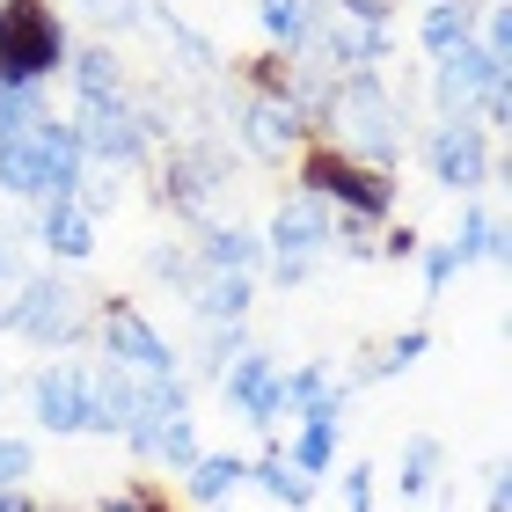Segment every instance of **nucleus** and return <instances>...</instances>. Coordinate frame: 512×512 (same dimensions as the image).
Wrapping results in <instances>:
<instances>
[{"label": "nucleus", "instance_id": "23", "mask_svg": "<svg viewBox=\"0 0 512 512\" xmlns=\"http://www.w3.org/2000/svg\"><path fill=\"white\" fill-rule=\"evenodd\" d=\"M454 264L469 271V264H505V220L491 213V205H476V198H461V220H454Z\"/></svg>", "mask_w": 512, "mask_h": 512}, {"label": "nucleus", "instance_id": "3", "mask_svg": "<svg viewBox=\"0 0 512 512\" xmlns=\"http://www.w3.org/2000/svg\"><path fill=\"white\" fill-rule=\"evenodd\" d=\"M293 191L322 198L337 220L352 227H388L395 220V198H403V183H395L388 169H366V161L322 147V139H308V147L293 154Z\"/></svg>", "mask_w": 512, "mask_h": 512}, {"label": "nucleus", "instance_id": "5", "mask_svg": "<svg viewBox=\"0 0 512 512\" xmlns=\"http://www.w3.org/2000/svg\"><path fill=\"white\" fill-rule=\"evenodd\" d=\"M256 235H264V271L256 278H271V286L286 293V286H308L322 271V256L337 249V213L322 198H308V191H286Z\"/></svg>", "mask_w": 512, "mask_h": 512}, {"label": "nucleus", "instance_id": "15", "mask_svg": "<svg viewBox=\"0 0 512 512\" xmlns=\"http://www.w3.org/2000/svg\"><path fill=\"white\" fill-rule=\"evenodd\" d=\"M81 176H88V161H81V139H74V125L59 118H44L37 125V205H52V198H74L81 191Z\"/></svg>", "mask_w": 512, "mask_h": 512}, {"label": "nucleus", "instance_id": "9", "mask_svg": "<svg viewBox=\"0 0 512 512\" xmlns=\"http://www.w3.org/2000/svg\"><path fill=\"white\" fill-rule=\"evenodd\" d=\"M66 125L81 139V161L88 169H110V176H132V169H154V139L139 132V110H132V88L125 96H103V103H74Z\"/></svg>", "mask_w": 512, "mask_h": 512}, {"label": "nucleus", "instance_id": "36", "mask_svg": "<svg viewBox=\"0 0 512 512\" xmlns=\"http://www.w3.org/2000/svg\"><path fill=\"white\" fill-rule=\"evenodd\" d=\"M417 249H425V235H417L410 220H395L388 235L374 242V256H381V264H417Z\"/></svg>", "mask_w": 512, "mask_h": 512}, {"label": "nucleus", "instance_id": "10", "mask_svg": "<svg viewBox=\"0 0 512 512\" xmlns=\"http://www.w3.org/2000/svg\"><path fill=\"white\" fill-rule=\"evenodd\" d=\"M498 81H512V66H498L483 44H461V52L425 66V103H432V118H447V125H461V118L476 125V103L491 96Z\"/></svg>", "mask_w": 512, "mask_h": 512}, {"label": "nucleus", "instance_id": "16", "mask_svg": "<svg viewBox=\"0 0 512 512\" xmlns=\"http://www.w3.org/2000/svg\"><path fill=\"white\" fill-rule=\"evenodd\" d=\"M344 403H352V395L330 388L322 403L300 410V432H293V447H286V461H293L300 476H330V461H337V432H344Z\"/></svg>", "mask_w": 512, "mask_h": 512}, {"label": "nucleus", "instance_id": "14", "mask_svg": "<svg viewBox=\"0 0 512 512\" xmlns=\"http://www.w3.org/2000/svg\"><path fill=\"white\" fill-rule=\"evenodd\" d=\"M30 242L52 256V271H66V264H88V256H96L103 220L88 213L81 198H52V205H30Z\"/></svg>", "mask_w": 512, "mask_h": 512}, {"label": "nucleus", "instance_id": "35", "mask_svg": "<svg viewBox=\"0 0 512 512\" xmlns=\"http://www.w3.org/2000/svg\"><path fill=\"white\" fill-rule=\"evenodd\" d=\"M417 271H425V293H432V300L461 278V264H454V249H447V242H425V249H417Z\"/></svg>", "mask_w": 512, "mask_h": 512}, {"label": "nucleus", "instance_id": "22", "mask_svg": "<svg viewBox=\"0 0 512 512\" xmlns=\"http://www.w3.org/2000/svg\"><path fill=\"white\" fill-rule=\"evenodd\" d=\"M476 8L483 0H425L417 8V52H425V66L461 52V44H476Z\"/></svg>", "mask_w": 512, "mask_h": 512}, {"label": "nucleus", "instance_id": "37", "mask_svg": "<svg viewBox=\"0 0 512 512\" xmlns=\"http://www.w3.org/2000/svg\"><path fill=\"white\" fill-rule=\"evenodd\" d=\"M74 198H81V205H88L96 220H103V213H118V183H110V169H88Z\"/></svg>", "mask_w": 512, "mask_h": 512}, {"label": "nucleus", "instance_id": "41", "mask_svg": "<svg viewBox=\"0 0 512 512\" xmlns=\"http://www.w3.org/2000/svg\"><path fill=\"white\" fill-rule=\"evenodd\" d=\"M74 8H88V15H96V8H103V0H74Z\"/></svg>", "mask_w": 512, "mask_h": 512}, {"label": "nucleus", "instance_id": "13", "mask_svg": "<svg viewBox=\"0 0 512 512\" xmlns=\"http://www.w3.org/2000/svg\"><path fill=\"white\" fill-rule=\"evenodd\" d=\"M213 388H220V403L235 410L242 425H256V432H271L278 417H286V403H278V359H271V352H256V344H249L242 359H227V366H220V381H213Z\"/></svg>", "mask_w": 512, "mask_h": 512}, {"label": "nucleus", "instance_id": "32", "mask_svg": "<svg viewBox=\"0 0 512 512\" xmlns=\"http://www.w3.org/2000/svg\"><path fill=\"white\" fill-rule=\"evenodd\" d=\"M37 476V447L22 432H0V491H22Z\"/></svg>", "mask_w": 512, "mask_h": 512}, {"label": "nucleus", "instance_id": "4", "mask_svg": "<svg viewBox=\"0 0 512 512\" xmlns=\"http://www.w3.org/2000/svg\"><path fill=\"white\" fill-rule=\"evenodd\" d=\"M74 30L52 0H0V88H52L66 74Z\"/></svg>", "mask_w": 512, "mask_h": 512}, {"label": "nucleus", "instance_id": "30", "mask_svg": "<svg viewBox=\"0 0 512 512\" xmlns=\"http://www.w3.org/2000/svg\"><path fill=\"white\" fill-rule=\"evenodd\" d=\"M147 8H154V0H103V8H96V30H103V44L139 37V30H147Z\"/></svg>", "mask_w": 512, "mask_h": 512}, {"label": "nucleus", "instance_id": "7", "mask_svg": "<svg viewBox=\"0 0 512 512\" xmlns=\"http://www.w3.org/2000/svg\"><path fill=\"white\" fill-rule=\"evenodd\" d=\"M417 161H425V176L439 191H454V198H483L491 183H505V139H491L469 118L461 125L432 118V132L417 139Z\"/></svg>", "mask_w": 512, "mask_h": 512}, {"label": "nucleus", "instance_id": "33", "mask_svg": "<svg viewBox=\"0 0 512 512\" xmlns=\"http://www.w3.org/2000/svg\"><path fill=\"white\" fill-rule=\"evenodd\" d=\"M154 461H161V469H191V461H198V417H183V425H169V432H161V447H154Z\"/></svg>", "mask_w": 512, "mask_h": 512}, {"label": "nucleus", "instance_id": "34", "mask_svg": "<svg viewBox=\"0 0 512 512\" xmlns=\"http://www.w3.org/2000/svg\"><path fill=\"white\" fill-rule=\"evenodd\" d=\"M322 15H344V22H374V30H395L403 0H322Z\"/></svg>", "mask_w": 512, "mask_h": 512}, {"label": "nucleus", "instance_id": "29", "mask_svg": "<svg viewBox=\"0 0 512 512\" xmlns=\"http://www.w3.org/2000/svg\"><path fill=\"white\" fill-rule=\"evenodd\" d=\"M425 352H432V330H425V322H410V330H395V337L381 344V359H374V366H381V381H388V374H410V366L425 359Z\"/></svg>", "mask_w": 512, "mask_h": 512}, {"label": "nucleus", "instance_id": "27", "mask_svg": "<svg viewBox=\"0 0 512 512\" xmlns=\"http://www.w3.org/2000/svg\"><path fill=\"white\" fill-rule=\"evenodd\" d=\"M235 81H242V96H286V88H293V59L256 52V59L235 66Z\"/></svg>", "mask_w": 512, "mask_h": 512}, {"label": "nucleus", "instance_id": "6", "mask_svg": "<svg viewBox=\"0 0 512 512\" xmlns=\"http://www.w3.org/2000/svg\"><path fill=\"white\" fill-rule=\"evenodd\" d=\"M96 330V300H88L66 271H30L15 286V337L37 352H74Z\"/></svg>", "mask_w": 512, "mask_h": 512}, {"label": "nucleus", "instance_id": "1", "mask_svg": "<svg viewBox=\"0 0 512 512\" xmlns=\"http://www.w3.org/2000/svg\"><path fill=\"white\" fill-rule=\"evenodd\" d=\"M410 103H417V81L395 88L388 74H344L330 88V103H322L315 139L337 147V154H352V161H366V169L395 176V161L410 154Z\"/></svg>", "mask_w": 512, "mask_h": 512}, {"label": "nucleus", "instance_id": "21", "mask_svg": "<svg viewBox=\"0 0 512 512\" xmlns=\"http://www.w3.org/2000/svg\"><path fill=\"white\" fill-rule=\"evenodd\" d=\"M249 8H256V37H264V52H278V59L308 52L322 0H249Z\"/></svg>", "mask_w": 512, "mask_h": 512}, {"label": "nucleus", "instance_id": "39", "mask_svg": "<svg viewBox=\"0 0 512 512\" xmlns=\"http://www.w3.org/2000/svg\"><path fill=\"white\" fill-rule=\"evenodd\" d=\"M344 512H374V469H366V461L344 469Z\"/></svg>", "mask_w": 512, "mask_h": 512}, {"label": "nucleus", "instance_id": "18", "mask_svg": "<svg viewBox=\"0 0 512 512\" xmlns=\"http://www.w3.org/2000/svg\"><path fill=\"white\" fill-rule=\"evenodd\" d=\"M191 256H198V271L256 278V271H264V235H256V227H242V220H205L198 242H191Z\"/></svg>", "mask_w": 512, "mask_h": 512}, {"label": "nucleus", "instance_id": "38", "mask_svg": "<svg viewBox=\"0 0 512 512\" xmlns=\"http://www.w3.org/2000/svg\"><path fill=\"white\" fill-rule=\"evenodd\" d=\"M96 512H176L169 498L154 491V483H132V491H118V498H103Z\"/></svg>", "mask_w": 512, "mask_h": 512}, {"label": "nucleus", "instance_id": "31", "mask_svg": "<svg viewBox=\"0 0 512 512\" xmlns=\"http://www.w3.org/2000/svg\"><path fill=\"white\" fill-rule=\"evenodd\" d=\"M30 227H15V220H0V293H15L22 278H30Z\"/></svg>", "mask_w": 512, "mask_h": 512}, {"label": "nucleus", "instance_id": "2", "mask_svg": "<svg viewBox=\"0 0 512 512\" xmlns=\"http://www.w3.org/2000/svg\"><path fill=\"white\" fill-rule=\"evenodd\" d=\"M235 169L242 161L227 154L220 132H183V139H169V147L154 154V205L169 220L205 227V220H220V198L235 191Z\"/></svg>", "mask_w": 512, "mask_h": 512}, {"label": "nucleus", "instance_id": "24", "mask_svg": "<svg viewBox=\"0 0 512 512\" xmlns=\"http://www.w3.org/2000/svg\"><path fill=\"white\" fill-rule=\"evenodd\" d=\"M439 469H447V447H439V439L432 432H410L403 439V454H395V498H403V505H425L432 491H439Z\"/></svg>", "mask_w": 512, "mask_h": 512}, {"label": "nucleus", "instance_id": "12", "mask_svg": "<svg viewBox=\"0 0 512 512\" xmlns=\"http://www.w3.org/2000/svg\"><path fill=\"white\" fill-rule=\"evenodd\" d=\"M30 417H37V432H52V439L88 432V366L81 359L37 366L30 374Z\"/></svg>", "mask_w": 512, "mask_h": 512}, {"label": "nucleus", "instance_id": "25", "mask_svg": "<svg viewBox=\"0 0 512 512\" xmlns=\"http://www.w3.org/2000/svg\"><path fill=\"white\" fill-rule=\"evenodd\" d=\"M242 483H256V491H264L271 505H286V512H308V505H315V476H300V469H293V461L278 454V447H264V454H256Z\"/></svg>", "mask_w": 512, "mask_h": 512}, {"label": "nucleus", "instance_id": "8", "mask_svg": "<svg viewBox=\"0 0 512 512\" xmlns=\"http://www.w3.org/2000/svg\"><path fill=\"white\" fill-rule=\"evenodd\" d=\"M88 337L103 344L110 366H125V374H139V381H176V374H183V352L154 330L147 308H139V300H125V293L96 300V330H88Z\"/></svg>", "mask_w": 512, "mask_h": 512}, {"label": "nucleus", "instance_id": "26", "mask_svg": "<svg viewBox=\"0 0 512 512\" xmlns=\"http://www.w3.org/2000/svg\"><path fill=\"white\" fill-rule=\"evenodd\" d=\"M242 476H249V454H198L191 469H183V491L198 505H227L242 491Z\"/></svg>", "mask_w": 512, "mask_h": 512}, {"label": "nucleus", "instance_id": "40", "mask_svg": "<svg viewBox=\"0 0 512 512\" xmlns=\"http://www.w3.org/2000/svg\"><path fill=\"white\" fill-rule=\"evenodd\" d=\"M0 512H37V505H30V491H0Z\"/></svg>", "mask_w": 512, "mask_h": 512}, {"label": "nucleus", "instance_id": "11", "mask_svg": "<svg viewBox=\"0 0 512 512\" xmlns=\"http://www.w3.org/2000/svg\"><path fill=\"white\" fill-rule=\"evenodd\" d=\"M235 139L249 161H271V169H286V161L315 139V125L300 118L286 96H242L235 103Z\"/></svg>", "mask_w": 512, "mask_h": 512}, {"label": "nucleus", "instance_id": "20", "mask_svg": "<svg viewBox=\"0 0 512 512\" xmlns=\"http://www.w3.org/2000/svg\"><path fill=\"white\" fill-rule=\"evenodd\" d=\"M198 315V330H227V322H249L256 308V278H235V271H198V286L183 293Z\"/></svg>", "mask_w": 512, "mask_h": 512}, {"label": "nucleus", "instance_id": "17", "mask_svg": "<svg viewBox=\"0 0 512 512\" xmlns=\"http://www.w3.org/2000/svg\"><path fill=\"white\" fill-rule=\"evenodd\" d=\"M132 410H139V374L96 359V366H88V432H96V439H125Z\"/></svg>", "mask_w": 512, "mask_h": 512}, {"label": "nucleus", "instance_id": "28", "mask_svg": "<svg viewBox=\"0 0 512 512\" xmlns=\"http://www.w3.org/2000/svg\"><path fill=\"white\" fill-rule=\"evenodd\" d=\"M147 278H161V286H176V293H191V286H198L191 242H154V249H147Z\"/></svg>", "mask_w": 512, "mask_h": 512}, {"label": "nucleus", "instance_id": "19", "mask_svg": "<svg viewBox=\"0 0 512 512\" xmlns=\"http://www.w3.org/2000/svg\"><path fill=\"white\" fill-rule=\"evenodd\" d=\"M59 81L74 88V103H103V96H125V88H132L125 52H118V44H103V37L74 44V52H66V74H59Z\"/></svg>", "mask_w": 512, "mask_h": 512}]
</instances>
